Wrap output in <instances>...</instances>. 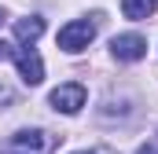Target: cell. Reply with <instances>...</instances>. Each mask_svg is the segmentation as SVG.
<instances>
[{
    "label": "cell",
    "mask_w": 158,
    "mask_h": 154,
    "mask_svg": "<svg viewBox=\"0 0 158 154\" xmlns=\"http://www.w3.org/2000/svg\"><path fill=\"white\" fill-rule=\"evenodd\" d=\"M155 4L158 0H121V15L132 18V22H143V18L155 15Z\"/></svg>",
    "instance_id": "cell-7"
},
{
    "label": "cell",
    "mask_w": 158,
    "mask_h": 154,
    "mask_svg": "<svg viewBox=\"0 0 158 154\" xmlns=\"http://www.w3.org/2000/svg\"><path fill=\"white\" fill-rule=\"evenodd\" d=\"M40 33H44V18L40 15H30V18H19L15 22V37L22 40V44H33Z\"/></svg>",
    "instance_id": "cell-6"
},
{
    "label": "cell",
    "mask_w": 158,
    "mask_h": 154,
    "mask_svg": "<svg viewBox=\"0 0 158 154\" xmlns=\"http://www.w3.org/2000/svg\"><path fill=\"white\" fill-rule=\"evenodd\" d=\"M77 154H114L110 147H92V151H77Z\"/></svg>",
    "instance_id": "cell-10"
},
{
    "label": "cell",
    "mask_w": 158,
    "mask_h": 154,
    "mask_svg": "<svg viewBox=\"0 0 158 154\" xmlns=\"http://www.w3.org/2000/svg\"><path fill=\"white\" fill-rule=\"evenodd\" d=\"M92 37H96V22L92 18H77V22H66L59 30V48L74 55V51H85L92 44Z\"/></svg>",
    "instance_id": "cell-2"
},
{
    "label": "cell",
    "mask_w": 158,
    "mask_h": 154,
    "mask_svg": "<svg viewBox=\"0 0 158 154\" xmlns=\"http://www.w3.org/2000/svg\"><path fill=\"white\" fill-rule=\"evenodd\" d=\"M136 154H158V136H155V140H147V143H143Z\"/></svg>",
    "instance_id": "cell-8"
},
{
    "label": "cell",
    "mask_w": 158,
    "mask_h": 154,
    "mask_svg": "<svg viewBox=\"0 0 158 154\" xmlns=\"http://www.w3.org/2000/svg\"><path fill=\"white\" fill-rule=\"evenodd\" d=\"M11 59H15L19 77H22L26 84H40V81H44V63H40V55L33 51V48H19Z\"/></svg>",
    "instance_id": "cell-5"
},
{
    "label": "cell",
    "mask_w": 158,
    "mask_h": 154,
    "mask_svg": "<svg viewBox=\"0 0 158 154\" xmlns=\"http://www.w3.org/2000/svg\"><path fill=\"white\" fill-rule=\"evenodd\" d=\"M85 99H88V92H85V84L81 81H70V84H59L55 92H52V107L59 110V114H77L81 107H85Z\"/></svg>",
    "instance_id": "cell-3"
},
{
    "label": "cell",
    "mask_w": 158,
    "mask_h": 154,
    "mask_svg": "<svg viewBox=\"0 0 158 154\" xmlns=\"http://www.w3.org/2000/svg\"><path fill=\"white\" fill-rule=\"evenodd\" d=\"M11 55H15V48H11L7 40H0V63H4V59H11Z\"/></svg>",
    "instance_id": "cell-9"
},
{
    "label": "cell",
    "mask_w": 158,
    "mask_h": 154,
    "mask_svg": "<svg viewBox=\"0 0 158 154\" xmlns=\"http://www.w3.org/2000/svg\"><path fill=\"white\" fill-rule=\"evenodd\" d=\"M52 151H55V136L44 128H19L0 143V154H52Z\"/></svg>",
    "instance_id": "cell-1"
},
{
    "label": "cell",
    "mask_w": 158,
    "mask_h": 154,
    "mask_svg": "<svg viewBox=\"0 0 158 154\" xmlns=\"http://www.w3.org/2000/svg\"><path fill=\"white\" fill-rule=\"evenodd\" d=\"M110 51H114L118 63H136V59L147 55V40L140 37V33H121V37L110 40Z\"/></svg>",
    "instance_id": "cell-4"
},
{
    "label": "cell",
    "mask_w": 158,
    "mask_h": 154,
    "mask_svg": "<svg viewBox=\"0 0 158 154\" xmlns=\"http://www.w3.org/2000/svg\"><path fill=\"white\" fill-rule=\"evenodd\" d=\"M0 22H4V11H0Z\"/></svg>",
    "instance_id": "cell-11"
}]
</instances>
